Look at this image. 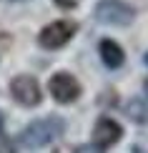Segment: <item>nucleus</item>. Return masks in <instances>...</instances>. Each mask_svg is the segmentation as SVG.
Instances as JSON below:
<instances>
[{"label": "nucleus", "instance_id": "obj_1", "mask_svg": "<svg viewBox=\"0 0 148 153\" xmlns=\"http://www.w3.org/2000/svg\"><path fill=\"white\" fill-rule=\"evenodd\" d=\"M63 133H65V120L58 116H45V118L33 120L30 126H25L20 133V143L25 148H43Z\"/></svg>", "mask_w": 148, "mask_h": 153}, {"label": "nucleus", "instance_id": "obj_14", "mask_svg": "<svg viewBox=\"0 0 148 153\" xmlns=\"http://www.w3.org/2000/svg\"><path fill=\"white\" fill-rule=\"evenodd\" d=\"M146 65H148V53H146Z\"/></svg>", "mask_w": 148, "mask_h": 153}, {"label": "nucleus", "instance_id": "obj_15", "mask_svg": "<svg viewBox=\"0 0 148 153\" xmlns=\"http://www.w3.org/2000/svg\"><path fill=\"white\" fill-rule=\"evenodd\" d=\"M13 3H20V0H13Z\"/></svg>", "mask_w": 148, "mask_h": 153}, {"label": "nucleus", "instance_id": "obj_8", "mask_svg": "<svg viewBox=\"0 0 148 153\" xmlns=\"http://www.w3.org/2000/svg\"><path fill=\"white\" fill-rule=\"evenodd\" d=\"M126 113L136 123H148V100L146 98H131L126 105Z\"/></svg>", "mask_w": 148, "mask_h": 153}, {"label": "nucleus", "instance_id": "obj_13", "mask_svg": "<svg viewBox=\"0 0 148 153\" xmlns=\"http://www.w3.org/2000/svg\"><path fill=\"white\" fill-rule=\"evenodd\" d=\"M143 91H146V95H148V78L143 80Z\"/></svg>", "mask_w": 148, "mask_h": 153}, {"label": "nucleus", "instance_id": "obj_5", "mask_svg": "<svg viewBox=\"0 0 148 153\" xmlns=\"http://www.w3.org/2000/svg\"><path fill=\"white\" fill-rule=\"evenodd\" d=\"M48 91H50V95H53L58 103L68 105V103H73V100H78L80 83H78L75 75H70V73H55L53 78L48 80Z\"/></svg>", "mask_w": 148, "mask_h": 153}, {"label": "nucleus", "instance_id": "obj_6", "mask_svg": "<svg viewBox=\"0 0 148 153\" xmlns=\"http://www.w3.org/2000/svg\"><path fill=\"white\" fill-rule=\"evenodd\" d=\"M120 136H123V128L115 123L113 118H98L93 126V143L100 146V148H108V146L118 143Z\"/></svg>", "mask_w": 148, "mask_h": 153}, {"label": "nucleus", "instance_id": "obj_3", "mask_svg": "<svg viewBox=\"0 0 148 153\" xmlns=\"http://www.w3.org/2000/svg\"><path fill=\"white\" fill-rule=\"evenodd\" d=\"M75 30H78V25L73 20H53L40 30L38 43L45 50H58V48H63V45L70 43V38L75 35Z\"/></svg>", "mask_w": 148, "mask_h": 153}, {"label": "nucleus", "instance_id": "obj_2", "mask_svg": "<svg viewBox=\"0 0 148 153\" xmlns=\"http://www.w3.org/2000/svg\"><path fill=\"white\" fill-rule=\"evenodd\" d=\"M95 20L103 25H113V28H123V25H131L133 18H136V10L131 8L123 0H98L93 8Z\"/></svg>", "mask_w": 148, "mask_h": 153}, {"label": "nucleus", "instance_id": "obj_9", "mask_svg": "<svg viewBox=\"0 0 148 153\" xmlns=\"http://www.w3.org/2000/svg\"><path fill=\"white\" fill-rule=\"evenodd\" d=\"M75 153H103V148H100V146H95V143H88V146L75 148Z\"/></svg>", "mask_w": 148, "mask_h": 153}, {"label": "nucleus", "instance_id": "obj_10", "mask_svg": "<svg viewBox=\"0 0 148 153\" xmlns=\"http://www.w3.org/2000/svg\"><path fill=\"white\" fill-rule=\"evenodd\" d=\"M53 3L58 5V8H63V10H70V8L78 5V0H53Z\"/></svg>", "mask_w": 148, "mask_h": 153}, {"label": "nucleus", "instance_id": "obj_11", "mask_svg": "<svg viewBox=\"0 0 148 153\" xmlns=\"http://www.w3.org/2000/svg\"><path fill=\"white\" fill-rule=\"evenodd\" d=\"M0 153H15V148L10 141H0Z\"/></svg>", "mask_w": 148, "mask_h": 153}, {"label": "nucleus", "instance_id": "obj_7", "mask_svg": "<svg viewBox=\"0 0 148 153\" xmlns=\"http://www.w3.org/2000/svg\"><path fill=\"white\" fill-rule=\"evenodd\" d=\"M98 53H100V60L106 63L111 71H115V68H120L126 63V53L115 40H100L98 43Z\"/></svg>", "mask_w": 148, "mask_h": 153}, {"label": "nucleus", "instance_id": "obj_4", "mask_svg": "<svg viewBox=\"0 0 148 153\" xmlns=\"http://www.w3.org/2000/svg\"><path fill=\"white\" fill-rule=\"evenodd\" d=\"M10 95L25 108H35L43 100L40 83H38L33 75H15V78L10 80Z\"/></svg>", "mask_w": 148, "mask_h": 153}, {"label": "nucleus", "instance_id": "obj_12", "mask_svg": "<svg viewBox=\"0 0 148 153\" xmlns=\"http://www.w3.org/2000/svg\"><path fill=\"white\" fill-rule=\"evenodd\" d=\"M3 126H5V118H3V113H0V133H3Z\"/></svg>", "mask_w": 148, "mask_h": 153}]
</instances>
